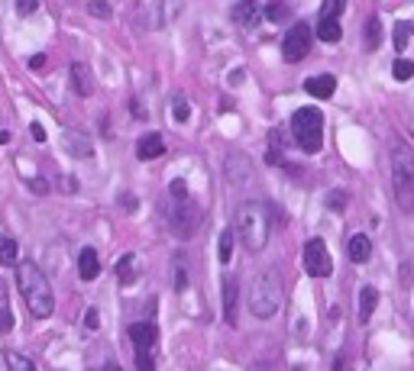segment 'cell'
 I'll list each match as a JSON object with an SVG mask.
<instances>
[{
    "instance_id": "obj_1",
    "label": "cell",
    "mask_w": 414,
    "mask_h": 371,
    "mask_svg": "<svg viewBox=\"0 0 414 371\" xmlns=\"http://www.w3.org/2000/svg\"><path fill=\"white\" fill-rule=\"evenodd\" d=\"M282 297H285L282 275L275 268H265L263 275H256L253 278V288H249V310H253V316H259V320H269V316L279 313Z\"/></svg>"
},
{
    "instance_id": "obj_2",
    "label": "cell",
    "mask_w": 414,
    "mask_h": 371,
    "mask_svg": "<svg viewBox=\"0 0 414 371\" xmlns=\"http://www.w3.org/2000/svg\"><path fill=\"white\" fill-rule=\"evenodd\" d=\"M17 278H19V291H23V297H26L29 313H33V316H49V313H52V307H56V294H52V288H49L46 275H42L33 261L19 265Z\"/></svg>"
},
{
    "instance_id": "obj_3",
    "label": "cell",
    "mask_w": 414,
    "mask_h": 371,
    "mask_svg": "<svg viewBox=\"0 0 414 371\" xmlns=\"http://www.w3.org/2000/svg\"><path fill=\"white\" fill-rule=\"evenodd\" d=\"M392 187H395V200L405 214H414V155L408 142L392 146Z\"/></svg>"
},
{
    "instance_id": "obj_4",
    "label": "cell",
    "mask_w": 414,
    "mask_h": 371,
    "mask_svg": "<svg viewBox=\"0 0 414 371\" xmlns=\"http://www.w3.org/2000/svg\"><path fill=\"white\" fill-rule=\"evenodd\" d=\"M236 236L249 252L265 249L269 242V210L263 204H243L236 210Z\"/></svg>"
},
{
    "instance_id": "obj_5",
    "label": "cell",
    "mask_w": 414,
    "mask_h": 371,
    "mask_svg": "<svg viewBox=\"0 0 414 371\" xmlns=\"http://www.w3.org/2000/svg\"><path fill=\"white\" fill-rule=\"evenodd\" d=\"M292 132H295V139H298V146H301L304 152H310V155L320 152V146H324V113L314 110V107L295 110Z\"/></svg>"
},
{
    "instance_id": "obj_6",
    "label": "cell",
    "mask_w": 414,
    "mask_h": 371,
    "mask_svg": "<svg viewBox=\"0 0 414 371\" xmlns=\"http://www.w3.org/2000/svg\"><path fill=\"white\" fill-rule=\"evenodd\" d=\"M304 271L310 278H330L333 259H330L324 239H308V245H304Z\"/></svg>"
},
{
    "instance_id": "obj_7",
    "label": "cell",
    "mask_w": 414,
    "mask_h": 371,
    "mask_svg": "<svg viewBox=\"0 0 414 371\" xmlns=\"http://www.w3.org/2000/svg\"><path fill=\"white\" fill-rule=\"evenodd\" d=\"M310 52V26L308 23H295L282 39V55L285 62H301Z\"/></svg>"
},
{
    "instance_id": "obj_8",
    "label": "cell",
    "mask_w": 414,
    "mask_h": 371,
    "mask_svg": "<svg viewBox=\"0 0 414 371\" xmlns=\"http://www.w3.org/2000/svg\"><path fill=\"white\" fill-rule=\"evenodd\" d=\"M198 223H201V210L191 204L188 197H181V207L179 210H172V223H169L172 232L181 236V239H191L194 230H198Z\"/></svg>"
},
{
    "instance_id": "obj_9",
    "label": "cell",
    "mask_w": 414,
    "mask_h": 371,
    "mask_svg": "<svg viewBox=\"0 0 414 371\" xmlns=\"http://www.w3.org/2000/svg\"><path fill=\"white\" fill-rule=\"evenodd\" d=\"M304 91H308L310 97H317V101H327V97H333V91H337V78H333V74H314V78L304 81Z\"/></svg>"
},
{
    "instance_id": "obj_10",
    "label": "cell",
    "mask_w": 414,
    "mask_h": 371,
    "mask_svg": "<svg viewBox=\"0 0 414 371\" xmlns=\"http://www.w3.org/2000/svg\"><path fill=\"white\" fill-rule=\"evenodd\" d=\"M156 336H159V329H156V323H149V320H140V323L130 326V339L136 343V349H152V345H156Z\"/></svg>"
},
{
    "instance_id": "obj_11",
    "label": "cell",
    "mask_w": 414,
    "mask_h": 371,
    "mask_svg": "<svg viewBox=\"0 0 414 371\" xmlns=\"http://www.w3.org/2000/svg\"><path fill=\"white\" fill-rule=\"evenodd\" d=\"M256 19H259V3L256 0H236L233 7V23L243 29H253Z\"/></svg>"
},
{
    "instance_id": "obj_12",
    "label": "cell",
    "mask_w": 414,
    "mask_h": 371,
    "mask_svg": "<svg viewBox=\"0 0 414 371\" xmlns=\"http://www.w3.org/2000/svg\"><path fill=\"white\" fill-rule=\"evenodd\" d=\"M347 255H349V261H356V265L369 261V255H372V242H369V236H363V232L349 236V242H347Z\"/></svg>"
},
{
    "instance_id": "obj_13",
    "label": "cell",
    "mask_w": 414,
    "mask_h": 371,
    "mask_svg": "<svg viewBox=\"0 0 414 371\" xmlns=\"http://www.w3.org/2000/svg\"><path fill=\"white\" fill-rule=\"evenodd\" d=\"M136 155H140L142 162H152V158L165 155V142H162L159 132H149V136H142L140 146H136Z\"/></svg>"
},
{
    "instance_id": "obj_14",
    "label": "cell",
    "mask_w": 414,
    "mask_h": 371,
    "mask_svg": "<svg viewBox=\"0 0 414 371\" xmlns=\"http://www.w3.org/2000/svg\"><path fill=\"white\" fill-rule=\"evenodd\" d=\"M72 81H75V94H81V97H91L94 94V78H91V71H88V65H72Z\"/></svg>"
},
{
    "instance_id": "obj_15",
    "label": "cell",
    "mask_w": 414,
    "mask_h": 371,
    "mask_svg": "<svg viewBox=\"0 0 414 371\" xmlns=\"http://www.w3.org/2000/svg\"><path fill=\"white\" fill-rule=\"evenodd\" d=\"M78 271H81L85 281H94L97 275H101V261H97L94 249H81V255H78Z\"/></svg>"
},
{
    "instance_id": "obj_16",
    "label": "cell",
    "mask_w": 414,
    "mask_h": 371,
    "mask_svg": "<svg viewBox=\"0 0 414 371\" xmlns=\"http://www.w3.org/2000/svg\"><path fill=\"white\" fill-rule=\"evenodd\" d=\"M317 36L324 39V42H340V39H343L340 19H333V17H320V23H317Z\"/></svg>"
},
{
    "instance_id": "obj_17",
    "label": "cell",
    "mask_w": 414,
    "mask_h": 371,
    "mask_svg": "<svg viewBox=\"0 0 414 371\" xmlns=\"http://www.w3.org/2000/svg\"><path fill=\"white\" fill-rule=\"evenodd\" d=\"M376 304H379V291L376 288H363V291H359V320H363V323H369V316H372Z\"/></svg>"
},
{
    "instance_id": "obj_18",
    "label": "cell",
    "mask_w": 414,
    "mask_h": 371,
    "mask_svg": "<svg viewBox=\"0 0 414 371\" xmlns=\"http://www.w3.org/2000/svg\"><path fill=\"white\" fill-rule=\"evenodd\" d=\"M224 320L226 323L236 320V284L230 278L224 281Z\"/></svg>"
},
{
    "instance_id": "obj_19",
    "label": "cell",
    "mask_w": 414,
    "mask_h": 371,
    "mask_svg": "<svg viewBox=\"0 0 414 371\" xmlns=\"http://www.w3.org/2000/svg\"><path fill=\"white\" fill-rule=\"evenodd\" d=\"M13 329V313H10V300H7V284L0 278V333Z\"/></svg>"
},
{
    "instance_id": "obj_20",
    "label": "cell",
    "mask_w": 414,
    "mask_h": 371,
    "mask_svg": "<svg viewBox=\"0 0 414 371\" xmlns=\"http://www.w3.org/2000/svg\"><path fill=\"white\" fill-rule=\"evenodd\" d=\"M379 42H382V23H379V17H369L366 19V49L372 52V49H379Z\"/></svg>"
},
{
    "instance_id": "obj_21",
    "label": "cell",
    "mask_w": 414,
    "mask_h": 371,
    "mask_svg": "<svg viewBox=\"0 0 414 371\" xmlns=\"http://www.w3.org/2000/svg\"><path fill=\"white\" fill-rule=\"evenodd\" d=\"M17 259H19V245L13 239H0V265H17Z\"/></svg>"
},
{
    "instance_id": "obj_22",
    "label": "cell",
    "mask_w": 414,
    "mask_h": 371,
    "mask_svg": "<svg viewBox=\"0 0 414 371\" xmlns=\"http://www.w3.org/2000/svg\"><path fill=\"white\" fill-rule=\"evenodd\" d=\"M411 33H414V19H401V23L395 26V39H392V42H395L398 52H401V49L411 42Z\"/></svg>"
},
{
    "instance_id": "obj_23",
    "label": "cell",
    "mask_w": 414,
    "mask_h": 371,
    "mask_svg": "<svg viewBox=\"0 0 414 371\" xmlns=\"http://www.w3.org/2000/svg\"><path fill=\"white\" fill-rule=\"evenodd\" d=\"M265 17H269V23H282L288 17V3L285 0H269L265 3Z\"/></svg>"
},
{
    "instance_id": "obj_24",
    "label": "cell",
    "mask_w": 414,
    "mask_h": 371,
    "mask_svg": "<svg viewBox=\"0 0 414 371\" xmlns=\"http://www.w3.org/2000/svg\"><path fill=\"white\" fill-rule=\"evenodd\" d=\"M65 142H68V152H75V155H88L91 152V142H88V136H75V132H68L65 136Z\"/></svg>"
},
{
    "instance_id": "obj_25",
    "label": "cell",
    "mask_w": 414,
    "mask_h": 371,
    "mask_svg": "<svg viewBox=\"0 0 414 371\" xmlns=\"http://www.w3.org/2000/svg\"><path fill=\"white\" fill-rule=\"evenodd\" d=\"M392 74H395V81H408V78H414V62L398 58L395 65H392Z\"/></svg>"
},
{
    "instance_id": "obj_26",
    "label": "cell",
    "mask_w": 414,
    "mask_h": 371,
    "mask_svg": "<svg viewBox=\"0 0 414 371\" xmlns=\"http://www.w3.org/2000/svg\"><path fill=\"white\" fill-rule=\"evenodd\" d=\"M133 265H136V259H133V255H123V259H120V265H117L120 284H130V281H133Z\"/></svg>"
},
{
    "instance_id": "obj_27",
    "label": "cell",
    "mask_w": 414,
    "mask_h": 371,
    "mask_svg": "<svg viewBox=\"0 0 414 371\" xmlns=\"http://www.w3.org/2000/svg\"><path fill=\"white\" fill-rule=\"evenodd\" d=\"M217 255H220V261H230V255H233V230H224V236H220V252H217Z\"/></svg>"
},
{
    "instance_id": "obj_28",
    "label": "cell",
    "mask_w": 414,
    "mask_h": 371,
    "mask_svg": "<svg viewBox=\"0 0 414 371\" xmlns=\"http://www.w3.org/2000/svg\"><path fill=\"white\" fill-rule=\"evenodd\" d=\"M172 113H175V117H172V120L175 123H188V101H185V97H175V103H172Z\"/></svg>"
},
{
    "instance_id": "obj_29",
    "label": "cell",
    "mask_w": 414,
    "mask_h": 371,
    "mask_svg": "<svg viewBox=\"0 0 414 371\" xmlns=\"http://www.w3.org/2000/svg\"><path fill=\"white\" fill-rule=\"evenodd\" d=\"M343 7H347V0H327V3H324V10H320V17H333V19H340Z\"/></svg>"
},
{
    "instance_id": "obj_30",
    "label": "cell",
    "mask_w": 414,
    "mask_h": 371,
    "mask_svg": "<svg viewBox=\"0 0 414 371\" xmlns=\"http://www.w3.org/2000/svg\"><path fill=\"white\" fill-rule=\"evenodd\" d=\"M7 365L13 371H33V362H29V359H23V355H17V352L7 355Z\"/></svg>"
},
{
    "instance_id": "obj_31",
    "label": "cell",
    "mask_w": 414,
    "mask_h": 371,
    "mask_svg": "<svg viewBox=\"0 0 414 371\" xmlns=\"http://www.w3.org/2000/svg\"><path fill=\"white\" fill-rule=\"evenodd\" d=\"M88 10H91L94 17H101V19L110 17V3H104V0H91V3H88Z\"/></svg>"
},
{
    "instance_id": "obj_32",
    "label": "cell",
    "mask_w": 414,
    "mask_h": 371,
    "mask_svg": "<svg viewBox=\"0 0 414 371\" xmlns=\"http://www.w3.org/2000/svg\"><path fill=\"white\" fill-rule=\"evenodd\" d=\"M172 197H175V200H181V197H188V184H185V181H181V178H175V181H172Z\"/></svg>"
},
{
    "instance_id": "obj_33",
    "label": "cell",
    "mask_w": 414,
    "mask_h": 371,
    "mask_svg": "<svg viewBox=\"0 0 414 371\" xmlns=\"http://www.w3.org/2000/svg\"><path fill=\"white\" fill-rule=\"evenodd\" d=\"M39 7V0H17V10L26 17V13H33V10Z\"/></svg>"
},
{
    "instance_id": "obj_34",
    "label": "cell",
    "mask_w": 414,
    "mask_h": 371,
    "mask_svg": "<svg viewBox=\"0 0 414 371\" xmlns=\"http://www.w3.org/2000/svg\"><path fill=\"white\" fill-rule=\"evenodd\" d=\"M29 68H33V71H42V68H46V55H33L29 58Z\"/></svg>"
},
{
    "instance_id": "obj_35",
    "label": "cell",
    "mask_w": 414,
    "mask_h": 371,
    "mask_svg": "<svg viewBox=\"0 0 414 371\" xmlns=\"http://www.w3.org/2000/svg\"><path fill=\"white\" fill-rule=\"evenodd\" d=\"M29 132H33V139H36V142H46V130H42L39 123H33V126H29Z\"/></svg>"
},
{
    "instance_id": "obj_36",
    "label": "cell",
    "mask_w": 414,
    "mask_h": 371,
    "mask_svg": "<svg viewBox=\"0 0 414 371\" xmlns=\"http://www.w3.org/2000/svg\"><path fill=\"white\" fill-rule=\"evenodd\" d=\"M85 323H88V329H97V310H88V316H85Z\"/></svg>"
}]
</instances>
